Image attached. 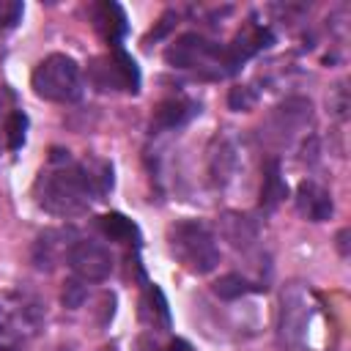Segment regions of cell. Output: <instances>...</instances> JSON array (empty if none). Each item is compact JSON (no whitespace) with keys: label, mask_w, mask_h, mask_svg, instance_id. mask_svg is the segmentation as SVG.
<instances>
[{"label":"cell","mask_w":351,"mask_h":351,"mask_svg":"<svg viewBox=\"0 0 351 351\" xmlns=\"http://www.w3.org/2000/svg\"><path fill=\"white\" fill-rule=\"evenodd\" d=\"M112 189V167L101 159H71L69 151H52L49 165L36 178V203L52 217H77L93 200Z\"/></svg>","instance_id":"6da1fadb"},{"label":"cell","mask_w":351,"mask_h":351,"mask_svg":"<svg viewBox=\"0 0 351 351\" xmlns=\"http://www.w3.org/2000/svg\"><path fill=\"white\" fill-rule=\"evenodd\" d=\"M170 255L192 274H208L219 263V244L211 228L200 219H178L167 228Z\"/></svg>","instance_id":"7a4b0ae2"},{"label":"cell","mask_w":351,"mask_h":351,"mask_svg":"<svg viewBox=\"0 0 351 351\" xmlns=\"http://www.w3.org/2000/svg\"><path fill=\"white\" fill-rule=\"evenodd\" d=\"M313 318H315V293L304 282L285 285L277 313V343L285 351H310Z\"/></svg>","instance_id":"3957f363"},{"label":"cell","mask_w":351,"mask_h":351,"mask_svg":"<svg viewBox=\"0 0 351 351\" xmlns=\"http://www.w3.org/2000/svg\"><path fill=\"white\" fill-rule=\"evenodd\" d=\"M167 63L173 69H184V71H192L203 80H222L228 74H233L236 69L230 66L228 60V49L197 36V33H184L178 36L167 52H165Z\"/></svg>","instance_id":"277c9868"},{"label":"cell","mask_w":351,"mask_h":351,"mask_svg":"<svg viewBox=\"0 0 351 351\" xmlns=\"http://www.w3.org/2000/svg\"><path fill=\"white\" fill-rule=\"evenodd\" d=\"M44 326V304L36 293L0 291V346H22Z\"/></svg>","instance_id":"5b68a950"},{"label":"cell","mask_w":351,"mask_h":351,"mask_svg":"<svg viewBox=\"0 0 351 351\" xmlns=\"http://www.w3.org/2000/svg\"><path fill=\"white\" fill-rule=\"evenodd\" d=\"M30 85H33L38 99L66 104V101L80 99V93H82V71H80L74 58L52 52L44 60L36 63V69L30 74Z\"/></svg>","instance_id":"8992f818"},{"label":"cell","mask_w":351,"mask_h":351,"mask_svg":"<svg viewBox=\"0 0 351 351\" xmlns=\"http://www.w3.org/2000/svg\"><path fill=\"white\" fill-rule=\"evenodd\" d=\"M88 80L96 90H121V93H137L140 90V69L132 55H126L121 47L110 49L107 55H99L88 63Z\"/></svg>","instance_id":"52a82bcc"},{"label":"cell","mask_w":351,"mask_h":351,"mask_svg":"<svg viewBox=\"0 0 351 351\" xmlns=\"http://www.w3.org/2000/svg\"><path fill=\"white\" fill-rule=\"evenodd\" d=\"M310 118H313V104L302 96H293V99L282 101L280 107H274V112L266 121L263 140L274 143V145H288L299 132H304L310 126Z\"/></svg>","instance_id":"ba28073f"},{"label":"cell","mask_w":351,"mask_h":351,"mask_svg":"<svg viewBox=\"0 0 351 351\" xmlns=\"http://www.w3.org/2000/svg\"><path fill=\"white\" fill-rule=\"evenodd\" d=\"M69 269L80 282H101L112 271V255L101 241L93 239H77L66 258Z\"/></svg>","instance_id":"9c48e42d"},{"label":"cell","mask_w":351,"mask_h":351,"mask_svg":"<svg viewBox=\"0 0 351 351\" xmlns=\"http://www.w3.org/2000/svg\"><path fill=\"white\" fill-rule=\"evenodd\" d=\"M90 19H93V27L99 30V36L115 49L121 47V38L126 36V14L118 3H93L90 5Z\"/></svg>","instance_id":"30bf717a"},{"label":"cell","mask_w":351,"mask_h":351,"mask_svg":"<svg viewBox=\"0 0 351 351\" xmlns=\"http://www.w3.org/2000/svg\"><path fill=\"white\" fill-rule=\"evenodd\" d=\"M269 44H271V33H269L266 27H258V25L247 22V25L236 33V38L225 47V49H228V60H230V66L239 71V66H241L244 60H250L255 52H261V49L269 47Z\"/></svg>","instance_id":"8fae6325"},{"label":"cell","mask_w":351,"mask_h":351,"mask_svg":"<svg viewBox=\"0 0 351 351\" xmlns=\"http://www.w3.org/2000/svg\"><path fill=\"white\" fill-rule=\"evenodd\" d=\"M296 208L304 219L310 222H324L332 217L335 211V203H332V195L315 184V181H302L299 189H296Z\"/></svg>","instance_id":"7c38bea8"},{"label":"cell","mask_w":351,"mask_h":351,"mask_svg":"<svg viewBox=\"0 0 351 351\" xmlns=\"http://www.w3.org/2000/svg\"><path fill=\"white\" fill-rule=\"evenodd\" d=\"M69 236L71 233H66V230H47V233H41L36 247H33V263L38 269L49 271L60 258H69V250L74 244V241H66Z\"/></svg>","instance_id":"4fadbf2b"},{"label":"cell","mask_w":351,"mask_h":351,"mask_svg":"<svg viewBox=\"0 0 351 351\" xmlns=\"http://www.w3.org/2000/svg\"><path fill=\"white\" fill-rule=\"evenodd\" d=\"M197 112L195 101L184 99V96H173V99H165L156 110H154V118H151V129H176L181 123H186L192 115Z\"/></svg>","instance_id":"5bb4252c"},{"label":"cell","mask_w":351,"mask_h":351,"mask_svg":"<svg viewBox=\"0 0 351 351\" xmlns=\"http://www.w3.org/2000/svg\"><path fill=\"white\" fill-rule=\"evenodd\" d=\"M96 225H99V230H101L107 239H112V241H121V244H137V241H140L137 225H134L129 217L118 214V211L101 214V217L96 219Z\"/></svg>","instance_id":"9a60e30c"},{"label":"cell","mask_w":351,"mask_h":351,"mask_svg":"<svg viewBox=\"0 0 351 351\" xmlns=\"http://www.w3.org/2000/svg\"><path fill=\"white\" fill-rule=\"evenodd\" d=\"M140 315L145 324L151 326H162L167 329L170 326V310H167V302L162 296V291L151 282H145V291H143V299H140Z\"/></svg>","instance_id":"2e32d148"},{"label":"cell","mask_w":351,"mask_h":351,"mask_svg":"<svg viewBox=\"0 0 351 351\" xmlns=\"http://www.w3.org/2000/svg\"><path fill=\"white\" fill-rule=\"evenodd\" d=\"M285 195H288V186H285V181H282V176H280V162L271 159V162L266 165V173H263L261 203H263L266 208H274Z\"/></svg>","instance_id":"e0dca14e"},{"label":"cell","mask_w":351,"mask_h":351,"mask_svg":"<svg viewBox=\"0 0 351 351\" xmlns=\"http://www.w3.org/2000/svg\"><path fill=\"white\" fill-rule=\"evenodd\" d=\"M222 233L228 241H233L236 247H250L255 241V228L247 217L239 214H225L222 217Z\"/></svg>","instance_id":"ac0fdd59"},{"label":"cell","mask_w":351,"mask_h":351,"mask_svg":"<svg viewBox=\"0 0 351 351\" xmlns=\"http://www.w3.org/2000/svg\"><path fill=\"white\" fill-rule=\"evenodd\" d=\"M25 129H27V115L22 110H11L3 126V143L8 151H19L25 145Z\"/></svg>","instance_id":"d6986e66"},{"label":"cell","mask_w":351,"mask_h":351,"mask_svg":"<svg viewBox=\"0 0 351 351\" xmlns=\"http://www.w3.org/2000/svg\"><path fill=\"white\" fill-rule=\"evenodd\" d=\"M250 291H261V285L250 282V280L241 277V274H222V277L214 282V293L222 296V299H239V296H244V293H250Z\"/></svg>","instance_id":"ffe728a7"},{"label":"cell","mask_w":351,"mask_h":351,"mask_svg":"<svg viewBox=\"0 0 351 351\" xmlns=\"http://www.w3.org/2000/svg\"><path fill=\"white\" fill-rule=\"evenodd\" d=\"M22 14H25V5L19 0H0V30L16 27Z\"/></svg>","instance_id":"44dd1931"},{"label":"cell","mask_w":351,"mask_h":351,"mask_svg":"<svg viewBox=\"0 0 351 351\" xmlns=\"http://www.w3.org/2000/svg\"><path fill=\"white\" fill-rule=\"evenodd\" d=\"M82 299H85V285H82L80 280H71V282L63 288V304H66V307H77Z\"/></svg>","instance_id":"7402d4cb"},{"label":"cell","mask_w":351,"mask_h":351,"mask_svg":"<svg viewBox=\"0 0 351 351\" xmlns=\"http://www.w3.org/2000/svg\"><path fill=\"white\" fill-rule=\"evenodd\" d=\"M167 351H195V348H192V346H189L186 340H173Z\"/></svg>","instance_id":"603a6c76"},{"label":"cell","mask_w":351,"mask_h":351,"mask_svg":"<svg viewBox=\"0 0 351 351\" xmlns=\"http://www.w3.org/2000/svg\"><path fill=\"white\" fill-rule=\"evenodd\" d=\"M0 351H19V346H0Z\"/></svg>","instance_id":"cb8c5ba5"}]
</instances>
